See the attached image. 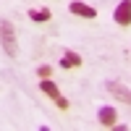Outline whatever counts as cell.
Returning <instances> with one entry per match:
<instances>
[{"label":"cell","instance_id":"obj_1","mask_svg":"<svg viewBox=\"0 0 131 131\" xmlns=\"http://www.w3.org/2000/svg\"><path fill=\"white\" fill-rule=\"evenodd\" d=\"M0 45L10 58H18V39H16V31H13L10 21H0Z\"/></svg>","mask_w":131,"mask_h":131},{"label":"cell","instance_id":"obj_2","mask_svg":"<svg viewBox=\"0 0 131 131\" xmlns=\"http://www.w3.org/2000/svg\"><path fill=\"white\" fill-rule=\"evenodd\" d=\"M105 89L110 92L115 100H121V102H126V105H131V89L128 86H123L121 81H115V79H110V81H105Z\"/></svg>","mask_w":131,"mask_h":131},{"label":"cell","instance_id":"obj_3","mask_svg":"<svg viewBox=\"0 0 131 131\" xmlns=\"http://www.w3.org/2000/svg\"><path fill=\"white\" fill-rule=\"evenodd\" d=\"M113 18L118 26H131V0H121L118 8L113 10Z\"/></svg>","mask_w":131,"mask_h":131},{"label":"cell","instance_id":"obj_4","mask_svg":"<svg viewBox=\"0 0 131 131\" xmlns=\"http://www.w3.org/2000/svg\"><path fill=\"white\" fill-rule=\"evenodd\" d=\"M115 118H118V113H115L113 105H105V107L97 110V121H100V126H105V128H110L115 123Z\"/></svg>","mask_w":131,"mask_h":131},{"label":"cell","instance_id":"obj_5","mask_svg":"<svg viewBox=\"0 0 131 131\" xmlns=\"http://www.w3.org/2000/svg\"><path fill=\"white\" fill-rule=\"evenodd\" d=\"M68 10L73 16H81V18H94L97 16V10L92 8V5H86V3H79V0H73V3L68 5Z\"/></svg>","mask_w":131,"mask_h":131},{"label":"cell","instance_id":"obj_6","mask_svg":"<svg viewBox=\"0 0 131 131\" xmlns=\"http://www.w3.org/2000/svg\"><path fill=\"white\" fill-rule=\"evenodd\" d=\"M39 89L45 92L52 102H58L60 97H63V94H60V89H58V84H55V81H50V79H42V81H39Z\"/></svg>","mask_w":131,"mask_h":131},{"label":"cell","instance_id":"obj_7","mask_svg":"<svg viewBox=\"0 0 131 131\" xmlns=\"http://www.w3.org/2000/svg\"><path fill=\"white\" fill-rule=\"evenodd\" d=\"M60 66H63V68H76V66H81V58H79V52H73V50H66V52H63V58H60Z\"/></svg>","mask_w":131,"mask_h":131},{"label":"cell","instance_id":"obj_8","mask_svg":"<svg viewBox=\"0 0 131 131\" xmlns=\"http://www.w3.org/2000/svg\"><path fill=\"white\" fill-rule=\"evenodd\" d=\"M29 18L37 21V24H45V21H50V10L47 8H31L29 10Z\"/></svg>","mask_w":131,"mask_h":131},{"label":"cell","instance_id":"obj_9","mask_svg":"<svg viewBox=\"0 0 131 131\" xmlns=\"http://www.w3.org/2000/svg\"><path fill=\"white\" fill-rule=\"evenodd\" d=\"M50 66H39V68H37V73H39V79H47V76H50Z\"/></svg>","mask_w":131,"mask_h":131},{"label":"cell","instance_id":"obj_10","mask_svg":"<svg viewBox=\"0 0 131 131\" xmlns=\"http://www.w3.org/2000/svg\"><path fill=\"white\" fill-rule=\"evenodd\" d=\"M55 105H58V107H60V110H66V107H68V100H66V97H60V100H58V102H55Z\"/></svg>","mask_w":131,"mask_h":131}]
</instances>
